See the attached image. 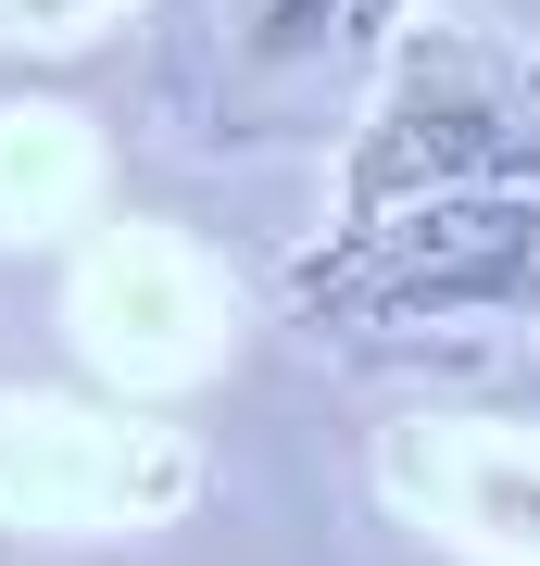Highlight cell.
<instances>
[{"instance_id":"277c9868","label":"cell","mask_w":540,"mask_h":566,"mask_svg":"<svg viewBox=\"0 0 540 566\" xmlns=\"http://www.w3.org/2000/svg\"><path fill=\"white\" fill-rule=\"evenodd\" d=\"M378 39H390V0H240V25H226L252 88H289L315 63H364Z\"/></svg>"},{"instance_id":"7a4b0ae2","label":"cell","mask_w":540,"mask_h":566,"mask_svg":"<svg viewBox=\"0 0 540 566\" xmlns=\"http://www.w3.org/2000/svg\"><path fill=\"white\" fill-rule=\"evenodd\" d=\"M289 315L327 340L516 327L540 315V202L528 189H427L390 214H327V240L289 264Z\"/></svg>"},{"instance_id":"8992f818","label":"cell","mask_w":540,"mask_h":566,"mask_svg":"<svg viewBox=\"0 0 540 566\" xmlns=\"http://www.w3.org/2000/svg\"><path fill=\"white\" fill-rule=\"evenodd\" d=\"M402 13H415V0H390V25H402Z\"/></svg>"},{"instance_id":"5b68a950","label":"cell","mask_w":540,"mask_h":566,"mask_svg":"<svg viewBox=\"0 0 540 566\" xmlns=\"http://www.w3.org/2000/svg\"><path fill=\"white\" fill-rule=\"evenodd\" d=\"M13 13V39H88L100 13H126V0H0Z\"/></svg>"},{"instance_id":"3957f363","label":"cell","mask_w":540,"mask_h":566,"mask_svg":"<svg viewBox=\"0 0 540 566\" xmlns=\"http://www.w3.org/2000/svg\"><path fill=\"white\" fill-rule=\"evenodd\" d=\"M378 491L415 528H441L453 554L540 566V428L502 416H402L378 441Z\"/></svg>"},{"instance_id":"6da1fadb","label":"cell","mask_w":540,"mask_h":566,"mask_svg":"<svg viewBox=\"0 0 540 566\" xmlns=\"http://www.w3.org/2000/svg\"><path fill=\"white\" fill-rule=\"evenodd\" d=\"M340 151V214H390L427 189H528L540 202V39L516 25H427L402 13Z\"/></svg>"}]
</instances>
